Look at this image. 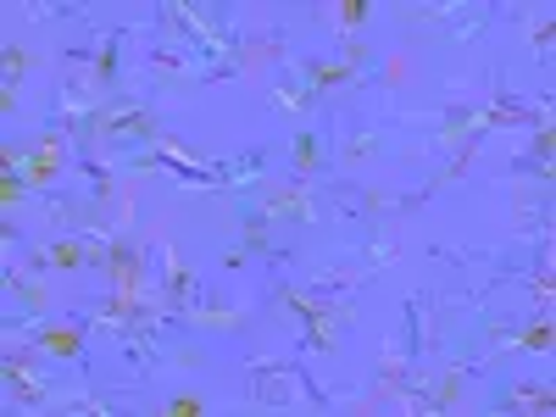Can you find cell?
I'll return each instance as SVG.
<instances>
[{
	"label": "cell",
	"mask_w": 556,
	"mask_h": 417,
	"mask_svg": "<svg viewBox=\"0 0 556 417\" xmlns=\"http://www.w3.org/2000/svg\"><path fill=\"white\" fill-rule=\"evenodd\" d=\"M323 167H334V146H329V134L312 128V123H301V128L290 134V178H295V184H312Z\"/></svg>",
	"instance_id": "6da1fadb"
}]
</instances>
